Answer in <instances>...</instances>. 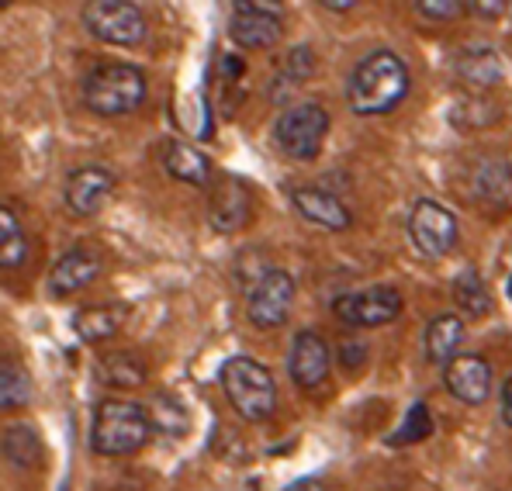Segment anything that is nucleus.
I'll return each instance as SVG.
<instances>
[{"label": "nucleus", "mask_w": 512, "mask_h": 491, "mask_svg": "<svg viewBox=\"0 0 512 491\" xmlns=\"http://www.w3.org/2000/svg\"><path fill=\"white\" fill-rule=\"evenodd\" d=\"M409 94V66L388 49H378L353 66L346 101L357 115H388Z\"/></svg>", "instance_id": "obj_1"}, {"label": "nucleus", "mask_w": 512, "mask_h": 491, "mask_svg": "<svg viewBox=\"0 0 512 491\" xmlns=\"http://www.w3.org/2000/svg\"><path fill=\"white\" fill-rule=\"evenodd\" d=\"M153 433L149 412L135 402H101L90 429V450L101 457H125L135 453Z\"/></svg>", "instance_id": "obj_2"}, {"label": "nucleus", "mask_w": 512, "mask_h": 491, "mask_svg": "<svg viewBox=\"0 0 512 491\" xmlns=\"http://www.w3.org/2000/svg\"><path fill=\"white\" fill-rule=\"evenodd\" d=\"M146 101V77L128 63H101L84 80V104L101 118H118Z\"/></svg>", "instance_id": "obj_3"}, {"label": "nucleus", "mask_w": 512, "mask_h": 491, "mask_svg": "<svg viewBox=\"0 0 512 491\" xmlns=\"http://www.w3.org/2000/svg\"><path fill=\"white\" fill-rule=\"evenodd\" d=\"M222 388L243 419L263 422L277 409V384L270 370L253 357H232L222 364Z\"/></svg>", "instance_id": "obj_4"}, {"label": "nucleus", "mask_w": 512, "mask_h": 491, "mask_svg": "<svg viewBox=\"0 0 512 491\" xmlns=\"http://www.w3.org/2000/svg\"><path fill=\"white\" fill-rule=\"evenodd\" d=\"M326 132H329V115L319 104H295L274 125L277 146L291 160H315L322 142H326Z\"/></svg>", "instance_id": "obj_5"}, {"label": "nucleus", "mask_w": 512, "mask_h": 491, "mask_svg": "<svg viewBox=\"0 0 512 491\" xmlns=\"http://www.w3.org/2000/svg\"><path fill=\"white\" fill-rule=\"evenodd\" d=\"M84 25L97 42L108 45H139L146 39V18L135 4L122 0H97L84 7Z\"/></svg>", "instance_id": "obj_6"}, {"label": "nucleus", "mask_w": 512, "mask_h": 491, "mask_svg": "<svg viewBox=\"0 0 512 491\" xmlns=\"http://www.w3.org/2000/svg\"><path fill=\"white\" fill-rule=\"evenodd\" d=\"M333 312H336V319L353 329L388 326V322H395L398 312H402V294L388 284L364 287V291L340 294V298L333 301Z\"/></svg>", "instance_id": "obj_7"}, {"label": "nucleus", "mask_w": 512, "mask_h": 491, "mask_svg": "<svg viewBox=\"0 0 512 491\" xmlns=\"http://www.w3.org/2000/svg\"><path fill=\"white\" fill-rule=\"evenodd\" d=\"M409 236L423 256H443L457 246L461 229H457V218L440 201L423 198L409 211Z\"/></svg>", "instance_id": "obj_8"}, {"label": "nucleus", "mask_w": 512, "mask_h": 491, "mask_svg": "<svg viewBox=\"0 0 512 491\" xmlns=\"http://www.w3.org/2000/svg\"><path fill=\"white\" fill-rule=\"evenodd\" d=\"M291 301H295V281H291L284 270H270L260 281L250 287V298H246V315L256 329H277L284 326L291 312Z\"/></svg>", "instance_id": "obj_9"}, {"label": "nucleus", "mask_w": 512, "mask_h": 491, "mask_svg": "<svg viewBox=\"0 0 512 491\" xmlns=\"http://www.w3.org/2000/svg\"><path fill=\"white\" fill-rule=\"evenodd\" d=\"M229 35H232V42L243 45V49H270V45H277L284 35L281 14H277L274 4L239 0V4H232Z\"/></svg>", "instance_id": "obj_10"}, {"label": "nucleus", "mask_w": 512, "mask_h": 491, "mask_svg": "<svg viewBox=\"0 0 512 491\" xmlns=\"http://www.w3.org/2000/svg\"><path fill=\"white\" fill-rule=\"evenodd\" d=\"M443 384L447 391L464 405H485L488 391H492V367L478 353H461L443 367Z\"/></svg>", "instance_id": "obj_11"}, {"label": "nucleus", "mask_w": 512, "mask_h": 491, "mask_svg": "<svg viewBox=\"0 0 512 491\" xmlns=\"http://www.w3.org/2000/svg\"><path fill=\"white\" fill-rule=\"evenodd\" d=\"M250 191L239 177L212 180V201H208V222L215 232H239L250 222Z\"/></svg>", "instance_id": "obj_12"}, {"label": "nucleus", "mask_w": 512, "mask_h": 491, "mask_svg": "<svg viewBox=\"0 0 512 491\" xmlns=\"http://www.w3.org/2000/svg\"><path fill=\"white\" fill-rule=\"evenodd\" d=\"M111 191H115V177H111L104 166H80V170H73L70 180H66L63 198H66V208L77 218H90L108 205Z\"/></svg>", "instance_id": "obj_13"}, {"label": "nucleus", "mask_w": 512, "mask_h": 491, "mask_svg": "<svg viewBox=\"0 0 512 491\" xmlns=\"http://www.w3.org/2000/svg\"><path fill=\"white\" fill-rule=\"evenodd\" d=\"M329 364H333V357H329L326 339L312 329L298 332L295 343H291V353H288L291 381H295L298 388H319L329 374Z\"/></svg>", "instance_id": "obj_14"}, {"label": "nucleus", "mask_w": 512, "mask_h": 491, "mask_svg": "<svg viewBox=\"0 0 512 491\" xmlns=\"http://www.w3.org/2000/svg\"><path fill=\"white\" fill-rule=\"evenodd\" d=\"M97 274H101V256L87 246H73L70 253H63L52 263L49 291L56 294V298H63V294H73V291H80V287H87L90 281H97Z\"/></svg>", "instance_id": "obj_15"}, {"label": "nucleus", "mask_w": 512, "mask_h": 491, "mask_svg": "<svg viewBox=\"0 0 512 491\" xmlns=\"http://www.w3.org/2000/svg\"><path fill=\"white\" fill-rule=\"evenodd\" d=\"M291 205L305 222L319 225V229H333L340 232L350 225V211L340 198H336L333 191H326V187H295L291 191Z\"/></svg>", "instance_id": "obj_16"}, {"label": "nucleus", "mask_w": 512, "mask_h": 491, "mask_svg": "<svg viewBox=\"0 0 512 491\" xmlns=\"http://www.w3.org/2000/svg\"><path fill=\"white\" fill-rule=\"evenodd\" d=\"M94 377L104 384V388L132 391V388H142V384H146L149 367H146V360H142L139 353L115 350V353H104V357H97Z\"/></svg>", "instance_id": "obj_17"}, {"label": "nucleus", "mask_w": 512, "mask_h": 491, "mask_svg": "<svg viewBox=\"0 0 512 491\" xmlns=\"http://www.w3.org/2000/svg\"><path fill=\"white\" fill-rule=\"evenodd\" d=\"M128 312H132V308H128L125 301L90 305V308H84V312H77V319H73V332H77L84 343H104V339H111L118 329L125 326Z\"/></svg>", "instance_id": "obj_18"}, {"label": "nucleus", "mask_w": 512, "mask_h": 491, "mask_svg": "<svg viewBox=\"0 0 512 491\" xmlns=\"http://www.w3.org/2000/svg\"><path fill=\"white\" fill-rule=\"evenodd\" d=\"M464 343V319L461 315H436L426 326V360L447 367L450 360L461 357Z\"/></svg>", "instance_id": "obj_19"}, {"label": "nucleus", "mask_w": 512, "mask_h": 491, "mask_svg": "<svg viewBox=\"0 0 512 491\" xmlns=\"http://www.w3.org/2000/svg\"><path fill=\"white\" fill-rule=\"evenodd\" d=\"M163 166L173 180H184L191 187H208L212 184V166H208L205 153L191 142H167V153H163Z\"/></svg>", "instance_id": "obj_20"}, {"label": "nucleus", "mask_w": 512, "mask_h": 491, "mask_svg": "<svg viewBox=\"0 0 512 491\" xmlns=\"http://www.w3.org/2000/svg\"><path fill=\"white\" fill-rule=\"evenodd\" d=\"M457 77L471 87H492V83L502 80V63L492 49L485 45H471L457 56Z\"/></svg>", "instance_id": "obj_21"}, {"label": "nucleus", "mask_w": 512, "mask_h": 491, "mask_svg": "<svg viewBox=\"0 0 512 491\" xmlns=\"http://www.w3.org/2000/svg\"><path fill=\"white\" fill-rule=\"evenodd\" d=\"M0 447H4L7 464L14 467H39L42 464V440L32 426L18 422V426H4V436H0Z\"/></svg>", "instance_id": "obj_22"}, {"label": "nucleus", "mask_w": 512, "mask_h": 491, "mask_svg": "<svg viewBox=\"0 0 512 491\" xmlns=\"http://www.w3.org/2000/svg\"><path fill=\"white\" fill-rule=\"evenodd\" d=\"M146 412H149V422H153L156 433L173 436V440L187 436V429H191V412H187L184 402L173 395H156Z\"/></svg>", "instance_id": "obj_23"}, {"label": "nucleus", "mask_w": 512, "mask_h": 491, "mask_svg": "<svg viewBox=\"0 0 512 491\" xmlns=\"http://www.w3.org/2000/svg\"><path fill=\"white\" fill-rule=\"evenodd\" d=\"M454 301L464 315H485L492 308V298H488V287L481 281V274L474 267H464L461 274L454 277Z\"/></svg>", "instance_id": "obj_24"}, {"label": "nucleus", "mask_w": 512, "mask_h": 491, "mask_svg": "<svg viewBox=\"0 0 512 491\" xmlns=\"http://www.w3.org/2000/svg\"><path fill=\"white\" fill-rule=\"evenodd\" d=\"M25 263V232H21V222L14 218L11 205L0 208V267L14 270Z\"/></svg>", "instance_id": "obj_25"}, {"label": "nucleus", "mask_w": 512, "mask_h": 491, "mask_svg": "<svg viewBox=\"0 0 512 491\" xmlns=\"http://www.w3.org/2000/svg\"><path fill=\"white\" fill-rule=\"evenodd\" d=\"M28 402V374L18 364L4 360L0 364V405L4 409H14V405Z\"/></svg>", "instance_id": "obj_26"}, {"label": "nucleus", "mask_w": 512, "mask_h": 491, "mask_svg": "<svg viewBox=\"0 0 512 491\" xmlns=\"http://www.w3.org/2000/svg\"><path fill=\"white\" fill-rule=\"evenodd\" d=\"M429 429H433V419H429L426 405H412L409 412V422H405V429L398 436H391V443H412V440H423V436H429Z\"/></svg>", "instance_id": "obj_27"}, {"label": "nucleus", "mask_w": 512, "mask_h": 491, "mask_svg": "<svg viewBox=\"0 0 512 491\" xmlns=\"http://www.w3.org/2000/svg\"><path fill=\"white\" fill-rule=\"evenodd\" d=\"M416 11L433 21H450L461 18V11H468V4H461V0H419Z\"/></svg>", "instance_id": "obj_28"}, {"label": "nucleus", "mask_w": 512, "mask_h": 491, "mask_svg": "<svg viewBox=\"0 0 512 491\" xmlns=\"http://www.w3.org/2000/svg\"><path fill=\"white\" fill-rule=\"evenodd\" d=\"M364 357H367V346L360 343V339H350V343H343L340 360H343V367H346V370L360 367V364H364Z\"/></svg>", "instance_id": "obj_29"}, {"label": "nucleus", "mask_w": 512, "mask_h": 491, "mask_svg": "<svg viewBox=\"0 0 512 491\" xmlns=\"http://www.w3.org/2000/svg\"><path fill=\"white\" fill-rule=\"evenodd\" d=\"M502 7H506V4H499V0H488V4H485V0H474V4H468V11H474L478 18H499Z\"/></svg>", "instance_id": "obj_30"}, {"label": "nucleus", "mask_w": 512, "mask_h": 491, "mask_svg": "<svg viewBox=\"0 0 512 491\" xmlns=\"http://www.w3.org/2000/svg\"><path fill=\"white\" fill-rule=\"evenodd\" d=\"M502 419H506V426L512 429V374H509L506 388H502Z\"/></svg>", "instance_id": "obj_31"}, {"label": "nucleus", "mask_w": 512, "mask_h": 491, "mask_svg": "<svg viewBox=\"0 0 512 491\" xmlns=\"http://www.w3.org/2000/svg\"><path fill=\"white\" fill-rule=\"evenodd\" d=\"M284 491H326V488H322V481H315V478H301V481L288 485Z\"/></svg>", "instance_id": "obj_32"}, {"label": "nucleus", "mask_w": 512, "mask_h": 491, "mask_svg": "<svg viewBox=\"0 0 512 491\" xmlns=\"http://www.w3.org/2000/svg\"><path fill=\"white\" fill-rule=\"evenodd\" d=\"M322 7H329V11H350L353 7V0H326Z\"/></svg>", "instance_id": "obj_33"}, {"label": "nucleus", "mask_w": 512, "mask_h": 491, "mask_svg": "<svg viewBox=\"0 0 512 491\" xmlns=\"http://www.w3.org/2000/svg\"><path fill=\"white\" fill-rule=\"evenodd\" d=\"M509 298H512V277H509Z\"/></svg>", "instance_id": "obj_34"}]
</instances>
